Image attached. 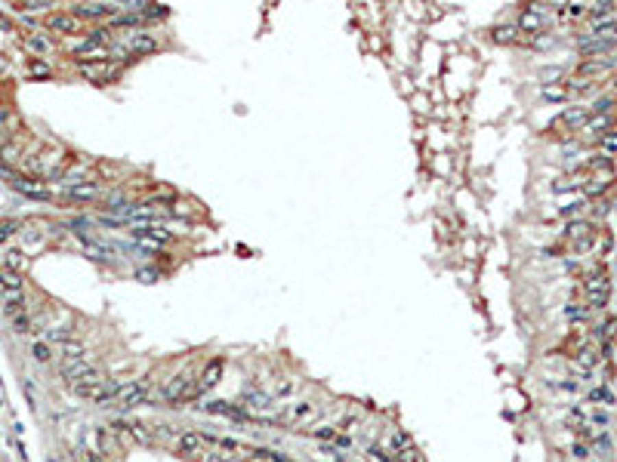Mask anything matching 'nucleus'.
Listing matches in <instances>:
<instances>
[{
  "mask_svg": "<svg viewBox=\"0 0 617 462\" xmlns=\"http://www.w3.org/2000/svg\"><path fill=\"white\" fill-rule=\"evenodd\" d=\"M583 299L592 311H602L611 299V277L605 268H592L583 277Z\"/></svg>",
  "mask_w": 617,
  "mask_h": 462,
  "instance_id": "1",
  "label": "nucleus"
},
{
  "mask_svg": "<svg viewBox=\"0 0 617 462\" xmlns=\"http://www.w3.org/2000/svg\"><path fill=\"white\" fill-rule=\"evenodd\" d=\"M592 117V108H586V105H574V108H565L559 117H555L553 123H549V129H553V136H561V139H568V136L580 133V129L586 127V120Z\"/></svg>",
  "mask_w": 617,
  "mask_h": 462,
  "instance_id": "2",
  "label": "nucleus"
},
{
  "mask_svg": "<svg viewBox=\"0 0 617 462\" xmlns=\"http://www.w3.org/2000/svg\"><path fill=\"white\" fill-rule=\"evenodd\" d=\"M71 392L84 400H93L99 407H108L114 404L117 398V382H108V379H96V382H74Z\"/></svg>",
  "mask_w": 617,
  "mask_h": 462,
  "instance_id": "3",
  "label": "nucleus"
},
{
  "mask_svg": "<svg viewBox=\"0 0 617 462\" xmlns=\"http://www.w3.org/2000/svg\"><path fill=\"white\" fill-rule=\"evenodd\" d=\"M611 185H614V166H598V170H590L583 172V185H580V191H583L586 201H596V197H605L611 191Z\"/></svg>",
  "mask_w": 617,
  "mask_h": 462,
  "instance_id": "4",
  "label": "nucleus"
},
{
  "mask_svg": "<svg viewBox=\"0 0 617 462\" xmlns=\"http://www.w3.org/2000/svg\"><path fill=\"white\" fill-rule=\"evenodd\" d=\"M62 379L68 385H74V382H96V379H105V376L86 357H62Z\"/></svg>",
  "mask_w": 617,
  "mask_h": 462,
  "instance_id": "5",
  "label": "nucleus"
},
{
  "mask_svg": "<svg viewBox=\"0 0 617 462\" xmlns=\"http://www.w3.org/2000/svg\"><path fill=\"white\" fill-rule=\"evenodd\" d=\"M195 398H197V382L191 379L189 373L173 376V379L167 382V388H164V400H167V404H173V407L189 404V400H195Z\"/></svg>",
  "mask_w": 617,
  "mask_h": 462,
  "instance_id": "6",
  "label": "nucleus"
},
{
  "mask_svg": "<svg viewBox=\"0 0 617 462\" xmlns=\"http://www.w3.org/2000/svg\"><path fill=\"white\" fill-rule=\"evenodd\" d=\"M43 31L59 37H77L84 31V18H77L74 12H49L43 16Z\"/></svg>",
  "mask_w": 617,
  "mask_h": 462,
  "instance_id": "7",
  "label": "nucleus"
},
{
  "mask_svg": "<svg viewBox=\"0 0 617 462\" xmlns=\"http://www.w3.org/2000/svg\"><path fill=\"white\" fill-rule=\"evenodd\" d=\"M130 238L139 246H145V250H164V246H170L173 234L164 225H133Z\"/></svg>",
  "mask_w": 617,
  "mask_h": 462,
  "instance_id": "8",
  "label": "nucleus"
},
{
  "mask_svg": "<svg viewBox=\"0 0 617 462\" xmlns=\"http://www.w3.org/2000/svg\"><path fill=\"white\" fill-rule=\"evenodd\" d=\"M158 49V40H154V34H148V31H130L127 37H123V43L114 49V55H121V59H127V55H145V53H154Z\"/></svg>",
  "mask_w": 617,
  "mask_h": 462,
  "instance_id": "9",
  "label": "nucleus"
},
{
  "mask_svg": "<svg viewBox=\"0 0 617 462\" xmlns=\"http://www.w3.org/2000/svg\"><path fill=\"white\" fill-rule=\"evenodd\" d=\"M148 398H152V385H148L145 379H133L127 382V385H117V398L114 404L117 407H139V404H148Z\"/></svg>",
  "mask_w": 617,
  "mask_h": 462,
  "instance_id": "10",
  "label": "nucleus"
},
{
  "mask_svg": "<svg viewBox=\"0 0 617 462\" xmlns=\"http://www.w3.org/2000/svg\"><path fill=\"white\" fill-rule=\"evenodd\" d=\"M62 194H65L68 201L93 203V201H102V197H105V188H102V182L90 179V182H71V185H65V191H62Z\"/></svg>",
  "mask_w": 617,
  "mask_h": 462,
  "instance_id": "11",
  "label": "nucleus"
},
{
  "mask_svg": "<svg viewBox=\"0 0 617 462\" xmlns=\"http://www.w3.org/2000/svg\"><path fill=\"white\" fill-rule=\"evenodd\" d=\"M210 444H213V437H210V435H201V431H185V435H179L176 450L182 456H195V459H201V456L207 453Z\"/></svg>",
  "mask_w": 617,
  "mask_h": 462,
  "instance_id": "12",
  "label": "nucleus"
},
{
  "mask_svg": "<svg viewBox=\"0 0 617 462\" xmlns=\"http://www.w3.org/2000/svg\"><path fill=\"white\" fill-rule=\"evenodd\" d=\"M0 293L3 299H25V281L10 265H0Z\"/></svg>",
  "mask_w": 617,
  "mask_h": 462,
  "instance_id": "13",
  "label": "nucleus"
},
{
  "mask_svg": "<svg viewBox=\"0 0 617 462\" xmlns=\"http://www.w3.org/2000/svg\"><path fill=\"white\" fill-rule=\"evenodd\" d=\"M315 419H318V407L312 404V400H300V404H290V413H287V422L290 425H312Z\"/></svg>",
  "mask_w": 617,
  "mask_h": 462,
  "instance_id": "14",
  "label": "nucleus"
},
{
  "mask_svg": "<svg viewBox=\"0 0 617 462\" xmlns=\"http://www.w3.org/2000/svg\"><path fill=\"white\" fill-rule=\"evenodd\" d=\"M222 370H226V361H222V357H213V361L201 370V379H197V398H201L204 392H210V388L222 379Z\"/></svg>",
  "mask_w": 617,
  "mask_h": 462,
  "instance_id": "15",
  "label": "nucleus"
},
{
  "mask_svg": "<svg viewBox=\"0 0 617 462\" xmlns=\"http://www.w3.org/2000/svg\"><path fill=\"white\" fill-rule=\"evenodd\" d=\"M543 25H546V12H543L540 6H531V10L522 12V22H518V28H522L524 34H537V31H543Z\"/></svg>",
  "mask_w": 617,
  "mask_h": 462,
  "instance_id": "16",
  "label": "nucleus"
},
{
  "mask_svg": "<svg viewBox=\"0 0 617 462\" xmlns=\"http://www.w3.org/2000/svg\"><path fill=\"white\" fill-rule=\"evenodd\" d=\"M80 74L96 80V84H102V80L114 77V68H105V62H80Z\"/></svg>",
  "mask_w": 617,
  "mask_h": 462,
  "instance_id": "17",
  "label": "nucleus"
},
{
  "mask_svg": "<svg viewBox=\"0 0 617 462\" xmlns=\"http://www.w3.org/2000/svg\"><path fill=\"white\" fill-rule=\"evenodd\" d=\"M25 74H28V77H34V80H47V77H53V68H49L47 59H40V55H31V59L25 62Z\"/></svg>",
  "mask_w": 617,
  "mask_h": 462,
  "instance_id": "18",
  "label": "nucleus"
},
{
  "mask_svg": "<svg viewBox=\"0 0 617 462\" xmlns=\"http://www.w3.org/2000/svg\"><path fill=\"white\" fill-rule=\"evenodd\" d=\"M22 43L31 49V53H37V55H43V53H49V49H53L49 37H43V34H25Z\"/></svg>",
  "mask_w": 617,
  "mask_h": 462,
  "instance_id": "19",
  "label": "nucleus"
},
{
  "mask_svg": "<svg viewBox=\"0 0 617 462\" xmlns=\"http://www.w3.org/2000/svg\"><path fill=\"white\" fill-rule=\"evenodd\" d=\"M204 410L216 413V416H244V410H241V407L226 404V400H210V404H204Z\"/></svg>",
  "mask_w": 617,
  "mask_h": 462,
  "instance_id": "20",
  "label": "nucleus"
},
{
  "mask_svg": "<svg viewBox=\"0 0 617 462\" xmlns=\"http://www.w3.org/2000/svg\"><path fill=\"white\" fill-rule=\"evenodd\" d=\"M574 363H577V370L586 376V373H590V370L598 363V355H596L592 348H580L577 355H574Z\"/></svg>",
  "mask_w": 617,
  "mask_h": 462,
  "instance_id": "21",
  "label": "nucleus"
},
{
  "mask_svg": "<svg viewBox=\"0 0 617 462\" xmlns=\"http://www.w3.org/2000/svg\"><path fill=\"white\" fill-rule=\"evenodd\" d=\"M590 404L596 407H614V392H611L608 385H598L590 392Z\"/></svg>",
  "mask_w": 617,
  "mask_h": 462,
  "instance_id": "22",
  "label": "nucleus"
},
{
  "mask_svg": "<svg viewBox=\"0 0 617 462\" xmlns=\"http://www.w3.org/2000/svg\"><path fill=\"white\" fill-rule=\"evenodd\" d=\"M296 394V379H281L275 385V394H271V398L275 400H287V398H293Z\"/></svg>",
  "mask_w": 617,
  "mask_h": 462,
  "instance_id": "23",
  "label": "nucleus"
},
{
  "mask_svg": "<svg viewBox=\"0 0 617 462\" xmlns=\"http://www.w3.org/2000/svg\"><path fill=\"white\" fill-rule=\"evenodd\" d=\"M62 357H86L84 342H77V339H65V342H62Z\"/></svg>",
  "mask_w": 617,
  "mask_h": 462,
  "instance_id": "24",
  "label": "nucleus"
},
{
  "mask_svg": "<svg viewBox=\"0 0 617 462\" xmlns=\"http://www.w3.org/2000/svg\"><path fill=\"white\" fill-rule=\"evenodd\" d=\"M568 320H586V314H590V305H580V302H571V305L565 308Z\"/></svg>",
  "mask_w": 617,
  "mask_h": 462,
  "instance_id": "25",
  "label": "nucleus"
},
{
  "mask_svg": "<svg viewBox=\"0 0 617 462\" xmlns=\"http://www.w3.org/2000/svg\"><path fill=\"white\" fill-rule=\"evenodd\" d=\"M31 355H34V361L47 363L49 357H53V351H49V342H34V345H31Z\"/></svg>",
  "mask_w": 617,
  "mask_h": 462,
  "instance_id": "26",
  "label": "nucleus"
},
{
  "mask_svg": "<svg viewBox=\"0 0 617 462\" xmlns=\"http://www.w3.org/2000/svg\"><path fill=\"white\" fill-rule=\"evenodd\" d=\"M16 231H19V222H12V219H3V222H0V240H10Z\"/></svg>",
  "mask_w": 617,
  "mask_h": 462,
  "instance_id": "27",
  "label": "nucleus"
},
{
  "mask_svg": "<svg viewBox=\"0 0 617 462\" xmlns=\"http://www.w3.org/2000/svg\"><path fill=\"white\" fill-rule=\"evenodd\" d=\"M318 456H324V459H333V462H343L339 450H337V447H330V444H327V447H318Z\"/></svg>",
  "mask_w": 617,
  "mask_h": 462,
  "instance_id": "28",
  "label": "nucleus"
},
{
  "mask_svg": "<svg viewBox=\"0 0 617 462\" xmlns=\"http://www.w3.org/2000/svg\"><path fill=\"white\" fill-rule=\"evenodd\" d=\"M571 456H574V459H586V456H590V447H586L583 441H577V444L571 447Z\"/></svg>",
  "mask_w": 617,
  "mask_h": 462,
  "instance_id": "29",
  "label": "nucleus"
},
{
  "mask_svg": "<svg viewBox=\"0 0 617 462\" xmlns=\"http://www.w3.org/2000/svg\"><path fill=\"white\" fill-rule=\"evenodd\" d=\"M6 265H10V268H22V253H16V250H10L6 253Z\"/></svg>",
  "mask_w": 617,
  "mask_h": 462,
  "instance_id": "30",
  "label": "nucleus"
},
{
  "mask_svg": "<svg viewBox=\"0 0 617 462\" xmlns=\"http://www.w3.org/2000/svg\"><path fill=\"white\" fill-rule=\"evenodd\" d=\"M355 425H358V419H355V416H346L343 422H339V431H352Z\"/></svg>",
  "mask_w": 617,
  "mask_h": 462,
  "instance_id": "31",
  "label": "nucleus"
},
{
  "mask_svg": "<svg viewBox=\"0 0 617 462\" xmlns=\"http://www.w3.org/2000/svg\"><path fill=\"white\" fill-rule=\"evenodd\" d=\"M139 277L145 283H152V281H158V271H139Z\"/></svg>",
  "mask_w": 617,
  "mask_h": 462,
  "instance_id": "32",
  "label": "nucleus"
},
{
  "mask_svg": "<svg viewBox=\"0 0 617 462\" xmlns=\"http://www.w3.org/2000/svg\"><path fill=\"white\" fill-rule=\"evenodd\" d=\"M0 71H6V59H3V55H0Z\"/></svg>",
  "mask_w": 617,
  "mask_h": 462,
  "instance_id": "33",
  "label": "nucleus"
},
{
  "mask_svg": "<svg viewBox=\"0 0 617 462\" xmlns=\"http://www.w3.org/2000/svg\"><path fill=\"white\" fill-rule=\"evenodd\" d=\"M256 462H263V459H256Z\"/></svg>",
  "mask_w": 617,
  "mask_h": 462,
  "instance_id": "34",
  "label": "nucleus"
}]
</instances>
